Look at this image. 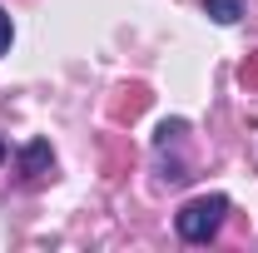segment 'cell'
Returning a JSON list of instances; mask_svg holds the SVG:
<instances>
[{"mask_svg": "<svg viewBox=\"0 0 258 253\" xmlns=\"http://www.w3.org/2000/svg\"><path fill=\"white\" fill-rule=\"evenodd\" d=\"M224 219H228V199L224 194H199V199H189V204L174 214V228H179L184 243H209V238H219Z\"/></svg>", "mask_w": 258, "mask_h": 253, "instance_id": "obj_1", "label": "cell"}, {"mask_svg": "<svg viewBox=\"0 0 258 253\" xmlns=\"http://www.w3.org/2000/svg\"><path fill=\"white\" fill-rule=\"evenodd\" d=\"M50 169H55V154H50V144H45V139H30V144L20 149V174H25V184H40V179H50Z\"/></svg>", "mask_w": 258, "mask_h": 253, "instance_id": "obj_2", "label": "cell"}, {"mask_svg": "<svg viewBox=\"0 0 258 253\" xmlns=\"http://www.w3.org/2000/svg\"><path fill=\"white\" fill-rule=\"evenodd\" d=\"M144 104H149V90H144V85H129V90H119V99L109 104V114H114V119L124 124V119H134V114H139Z\"/></svg>", "mask_w": 258, "mask_h": 253, "instance_id": "obj_3", "label": "cell"}, {"mask_svg": "<svg viewBox=\"0 0 258 253\" xmlns=\"http://www.w3.org/2000/svg\"><path fill=\"white\" fill-rule=\"evenodd\" d=\"M204 10H209V20H219V25H233V20L243 15V0H204Z\"/></svg>", "mask_w": 258, "mask_h": 253, "instance_id": "obj_4", "label": "cell"}, {"mask_svg": "<svg viewBox=\"0 0 258 253\" xmlns=\"http://www.w3.org/2000/svg\"><path fill=\"white\" fill-rule=\"evenodd\" d=\"M238 80H243V90H258V55H248V60H243Z\"/></svg>", "mask_w": 258, "mask_h": 253, "instance_id": "obj_5", "label": "cell"}, {"mask_svg": "<svg viewBox=\"0 0 258 253\" xmlns=\"http://www.w3.org/2000/svg\"><path fill=\"white\" fill-rule=\"evenodd\" d=\"M10 40H15V30H10V15H5V10H0V55H5V50H10Z\"/></svg>", "mask_w": 258, "mask_h": 253, "instance_id": "obj_6", "label": "cell"}, {"mask_svg": "<svg viewBox=\"0 0 258 253\" xmlns=\"http://www.w3.org/2000/svg\"><path fill=\"white\" fill-rule=\"evenodd\" d=\"M0 159H5V139H0Z\"/></svg>", "mask_w": 258, "mask_h": 253, "instance_id": "obj_7", "label": "cell"}]
</instances>
